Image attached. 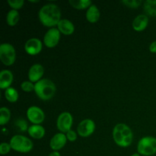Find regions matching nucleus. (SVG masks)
<instances>
[{
    "instance_id": "obj_1",
    "label": "nucleus",
    "mask_w": 156,
    "mask_h": 156,
    "mask_svg": "<svg viewBox=\"0 0 156 156\" xmlns=\"http://www.w3.org/2000/svg\"><path fill=\"white\" fill-rule=\"evenodd\" d=\"M38 18L41 24L46 27H54L61 20V10L57 5L48 3L40 9Z\"/></svg>"
},
{
    "instance_id": "obj_2",
    "label": "nucleus",
    "mask_w": 156,
    "mask_h": 156,
    "mask_svg": "<svg viewBox=\"0 0 156 156\" xmlns=\"http://www.w3.org/2000/svg\"><path fill=\"white\" fill-rule=\"evenodd\" d=\"M113 139L117 146L128 147L133 143V135L130 127L125 123H117L113 129Z\"/></svg>"
},
{
    "instance_id": "obj_3",
    "label": "nucleus",
    "mask_w": 156,
    "mask_h": 156,
    "mask_svg": "<svg viewBox=\"0 0 156 156\" xmlns=\"http://www.w3.org/2000/svg\"><path fill=\"white\" fill-rule=\"evenodd\" d=\"M34 92L40 99L47 101L54 96L56 87L54 82L49 79H42L34 84Z\"/></svg>"
},
{
    "instance_id": "obj_4",
    "label": "nucleus",
    "mask_w": 156,
    "mask_h": 156,
    "mask_svg": "<svg viewBox=\"0 0 156 156\" xmlns=\"http://www.w3.org/2000/svg\"><path fill=\"white\" fill-rule=\"evenodd\" d=\"M11 147L13 150L21 153H27L32 150L34 147L33 142L23 135H15L11 138L10 142Z\"/></svg>"
},
{
    "instance_id": "obj_5",
    "label": "nucleus",
    "mask_w": 156,
    "mask_h": 156,
    "mask_svg": "<svg viewBox=\"0 0 156 156\" xmlns=\"http://www.w3.org/2000/svg\"><path fill=\"white\" fill-rule=\"evenodd\" d=\"M137 152L145 156L153 155L156 153V138L153 136H144L140 139L137 144Z\"/></svg>"
},
{
    "instance_id": "obj_6",
    "label": "nucleus",
    "mask_w": 156,
    "mask_h": 156,
    "mask_svg": "<svg viewBox=\"0 0 156 156\" xmlns=\"http://www.w3.org/2000/svg\"><path fill=\"white\" fill-rule=\"evenodd\" d=\"M16 59V52L14 46L9 43H3L0 45V59L5 66H11Z\"/></svg>"
},
{
    "instance_id": "obj_7",
    "label": "nucleus",
    "mask_w": 156,
    "mask_h": 156,
    "mask_svg": "<svg viewBox=\"0 0 156 156\" xmlns=\"http://www.w3.org/2000/svg\"><path fill=\"white\" fill-rule=\"evenodd\" d=\"M73 123V117L69 112H62L58 116L56 120V126L60 133H66L68 131L72 129Z\"/></svg>"
},
{
    "instance_id": "obj_8",
    "label": "nucleus",
    "mask_w": 156,
    "mask_h": 156,
    "mask_svg": "<svg viewBox=\"0 0 156 156\" xmlns=\"http://www.w3.org/2000/svg\"><path fill=\"white\" fill-rule=\"evenodd\" d=\"M27 117L33 124H41L45 119V114L41 108L37 106H30L27 110Z\"/></svg>"
},
{
    "instance_id": "obj_9",
    "label": "nucleus",
    "mask_w": 156,
    "mask_h": 156,
    "mask_svg": "<svg viewBox=\"0 0 156 156\" xmlns=\"http://www.w3.org/2000/svg\"><path fill=\"white\" fill-rule=\"evenodd\" d=\"M95 130V123L91 119H85L79 123L77 133L82 137H88L92 135Z\"/></svg>"
},
{
    "instance_id": "obj_10",
    "label": "nucleus",
    "mask_w": 156,
    "mask_h": 156,
    "mask_svg": "<svg viewBox=\"0 0 156 156\" xmlns=\"http://www.w3.org/2000/svg\"><path fill=\"white\" fill-rule=\"evenodd\" d=\"M60 31L57 27H51L49 29L44 37V43L49 48L56 47L60 40Z\"/></svg>"
},
{
    "instance_id": "obj_11",
    "label": "nucleus",
    "mask_w": 156,
    "mask_h": 156,
    "mask_svg": "<svg viewBox=\"0 0 156 156\" xmlns=\"http://www.w3.org/2000/svg\"><path fill=\"white\" fill-rule=\"evenodd\" d=\"M42 41L37 37H32L27 40L24 44V50L26 53L31 56L38 54L42 50Z\"/></svg>"
},
{
    "instance_id": "obj_12",
    "label": "nucleus",
    "mask_w": 156,
    "mask_h": 156,
    "mask_svg": "<svg viewBox=\"0 0 156 156\" xmlns=\"http://www.w3.org/2000/svg\"><path fill=\"white\" fill-rule=\"evenodd\" d=\"M44 73V69L41 64L36 63L32 65L30 67L28 70V73H27V76H28L29 81L32 82L34 83H36L38 81L42 79Z\"/></svg>"
},
{
    "instance_id": "obj_13",
    "label": "nucleus",
    "mask_w": 156,
    "mask_h": 156,
    "mask_svg": "<svg viewBox=\"0 0 156 156\" xmlns=\"http://www.w3.org/2000/svg\"><path fill=\"white\" fill-rule=\"evenodd\" d=\"M66 135L63 133H57L51 138L50 146L53 151H59L65 146L67 142Z\"/></svg>"
},
{
    "instance_id": "obj_14",
    "label": "nucleus",
    "mask_w": 156,
    "mask_h": 156,
    "mask_svg": "<svg viewBox=\"0 0 156 156\" xmlns=\"http://www.w3.org/2000/svg\"><path fill=\"white\" fill-rule=\"evenodd\" d=\"M149 24V18L145 14H140L137 15L133 21V28L136 31H143L147 27Z\"/></svg>"
},
{
    "instance_id": "obj_15",
    "label": "nucleus",
    "mask_w": 156,
    "mask_h": 156,
    "mask_svg": "<svg viewBox=\"0 0 156 156\" xmlns=\"http://www.w3.org/2000/svg\"><path fill=\"white\" fill-rule=\"evenodd\" d=\"M13 73L9 69H3L0 73V88L1 89H7L11 87L13 82Z\"/></svg>"
},
{
    "instance_id": "obj_16",
    "label": "nucleus",
    "mask_w": 156,
    "mask_h": 156,
    "mask_svg": "<svg viewBox=\"0 0 156 156\" xmlns=\"http://www.w3.org/2000/svg\"><path fill=\"white\" fill-rule=\"evenodd\" d=\"M58 30L65 35H70L75 31V25L70 20L62 18L57 24Z\"/></svg>"
},
{
    "instance_id": "obj_17",
    "label": "nucleus",
    "mask_w": 156,
    "mask_h": 156,
    "mask_svg": "<svg viewBox=\"0 0 156 156\" xmlns=\"http://www.w3.org/2000/svg\"><path fill=\"white\" fill-rule=\"evenodd\" d=\"M29 136L36 140H41L45 136V129L41 124H32L27 129Z\"/></svg>"
},
{
    "instance_id": "obj_18",
    "label": "nucleus",
    "mask_w": 156,
    "mask_h": 156,
    "mask_svg": "<svg viewBox=\"0 0 156 156\" xmlns=\"http://www.w3.org/2000/svg\"><path fill=\"white\" fill-rule=\"evenodd\" d=\"M100 10L97 7V5L94 4L91 5L89 8L87 9L86 13H85L86 19L91 23L97 22L99 20V18H100Z\"/></svg>"
},
{
    "instance_id": "obj_19",
    "label": "nucleus",
    "mask_w": 156,
    "mask_h": 156,
    "mask_svg": "<svg viewBox=\"0 0 156 156\" xmlns=\"http://www.w3.org/2000/svg\"><path fill=\"white\" fill-rule=\"evenodd\" d=\"M19 18L20 15L18 10L11 9L10 11H9L7 15H6V22L9 26L13 27V26L16 25L17 23L19 21Z\"/></svg>"
},
{
    "instance_id": "obj_20",
    "label": "nucleus",
    "mask_w": 156,
    "mask_h": 156,
    "mask_svg": "<svg viewBox=\"0 0 156 156\" xmlns=\"http://www.w3.org/2000/svg\"><path fill=\"white\" fill-rule=\"evenodd\" d=\"M143 9L147 15L150 16H156V0L145 1Z\"/></svg>"
},
{
    "instance_id": "obj_21",
    "label": "nucleus",
    "mask_w": 156,
    "mask_h": 156,
    "mask_svg": "<svg viewBox=\"0 0 156 156\" xmlns=\"http://www.w3.org/2000/svg\"><path fill=\"white\" fill-rule=\"evenodd\" d=\"M4 95L6 100L9 101V102H12V103L16 102L18 100V97H19L18 91L13 87H9L7 89L5 90Z\"/></svg>"
},
{
    "instance_id": "obj_22",
    "label": "nucleus",
    "mask_w": 156,
    "mask_h": 156,
    "mask_svg": "<svg viewBox=\"0 0 156 156\" xmlns=\"http://www.w3.org/2000/svg\"><path fill=\"white\" fill-rule=\"evenodd\" d=\"M69 4L73 8L77 9H88L92 2L90 0H69Z\"/></svg>"
},
{
    "instance_id": "obj_23",
    "label": "nucleus",
    "mask_w": 156,
    "mask_h": 156,
    "mask_svg": "<svg viewBox=\"0 0 156 156\" xmlns=\"http://www.w3.org/2000/svg\"><path fill=\"white\" fill-rule=\"evenodd\" d=\"M11 118V111L6 107H2L0 108V125L4 126L9 123Z\"/></svg>"
},
{
    "instance_id": "obj_24",
    "label": "nucleus",
    "mask_w": 156,
    "mask_h": 156,
    "mask_svg": "<svg viewBox=\"0 0 156 156\" xmlns=\"http://www.w3.org/2000/svg\"><path fill=\"white\" fill-rule=\"evenodd\" d=\"M15 126L19 129V131L24 132V131H27L28 129V125H27V121L22 118H19L15 121Z\"/></svg>"
},
{
    "instance_id": "obj_25",
    "label": "nucleus",
    "mask_w": 156,
    "mask_h": 156,
    "mask_svg": "<svg viewBox=\"0 0 156 156\" xmlns=\"http://www.w3.org/2000/svg\"><path fill=\"white\" fill-rule=\"evenodd\" d=\"M21 88L25 92H30V91H34L35 85L30 81H24L21 84Z\"/></svg>"
},
{
    "instance_id": "obj_26",
    "label": "nucleus",
    "mask_w": 156,
    "mask_h": 156,
    "mask_svg": "<svg viewBox=\"0 0 156 156\" xmlns=\"http://www.w3.org/2000/svg\"><path fill=\"white\" fill-rule=\"evenodd\" d=\"M121 2L131 9H137L141 5L142 1L141 0H123Z\"/></svg>"
},
{
    "instance_id": "obj_27",
    "label": "nucleus",
    "mask_w": 156,
    "mask_h": 156,
    "mask_svg": "<svg viewBox=\"0 0 156 156\" xmlns=\"http://www.w3.org/2000/svg\"><path fill=\"white\" fill-rule=\"evenodd\" d=\"M8 3L12 9L18 10L22 8L24 4V0H8Z\"/></svg>"
},
{
    "instance_id": "obj_28",
    "label": "nucleus",
    "mask_w": 156,
    "mask_h": 156,
    "mask_svg": "<svg viewBox=\"0 0 156 156\" xmlns=\"http://www.w3.org/2000/svg\"><path fill=\"white\" fill-rule=\"evenodd\" d=\"M11 149H12V147H11L10 143H2L0 144V154L2 155H6L10 152Z\"/></svg>"
},
{
    "instance_id": "obj_29",
    "label": "nucleus",
    "mask_w": 156,
    "mask_h": 156,
    "mask_svg": "<svg viewBox=\"0 0 156 156\" xmlns=\"http://www.w3.org/2000/svg\"><path fill=\"white\" fill-rule=\"evenodd\" d=\"M67 137V140L69 142H75L76 140H77L78 137V133L76 132V131L73 130V129H70L69 131L66 133Z\"/></svg>"
},
{
    "instance_id": "obj_30",
    "label": "nucleus",
    "mask_w": 156,
    "mask_h": 156,
    "mask_svg": "<svg viewBox=\"0 0 156 156\" xmlns=\"http://www.w3.org/2000/svg\"><path fill=\"white\" fill-rule=\"evenodd\" d=\"M149 51L151 53H156V41L151 43V44L149 45Z\"/></svg>"
},
{
    "instance_id": "obj_31",
    "label": "nucleus",
    "mask_w": 156,
    "mask_h": 156,
    "mask_svg": "<svg viewBox=\"0 0 156 156\" xmlns=\"http://www.w3.org/2000/svg\"><path fill=\"white\" fill-rule=\"evenodd\" d=\"M48 156H61V155L58 151H53V152L49 154Z\"/></svg>"
},
{
    "instance_id": "obj_32",
    "label": "nucleus",
    "mask_w": 156,
    "mask_h": 156,
    "mask_svg": "<svg viewBox=\"0 0 156 156\" xmlns=\"http://www.w3.org/2000/svg\"><path fill=\"white\" fill-rule=\"evenodd\" d=\"M131 156H140V155L139 153H134V154H133Z\"/></svg>"
},
{
    "instance_id": "obj_33",
    "label": "nucleus",
    "mask_w": 156,
    "mask_h": 156,
    "mask_svg": "<svg viewBox=\"0 0 156 156\" xmlns=\"http://www.w3.org/2000/svg\"><path fill=\"white\" fill-rule=\"evenodd\" d=\"M29 2H37L38 1H34V0H29Z\"/></svg>"
}]
</instances>
